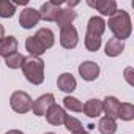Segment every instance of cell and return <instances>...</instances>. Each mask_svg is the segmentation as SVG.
Listing matches in <instances>:
<instances>
[{
    "mask_svg": "<svg viewBox=\"0 0 134 134\" xmlns=\"http://www.w3.org/2000/svg\"><path fill=\"white\" fill-rule=\"evenodd\" d=\"M106 25H109V30L114 33V38H117L120 41H125L126 38H129L131 30H132L131 18L125 10H117L109 18V22Z\"/></svg>",
    "mask_w": 134,
    "mask_h": 134,
    "instance_id": "6da1fadb",
    "label": "cell"
},
{
    "mask_svg": "<svg viewBox=\"0 0 134 134\" xmlns=\"http://www.w3.org/2000/svg\"><path fill=\"white\" fill-rule=\"evenodd\" d=\"M22 71L25 79L33 84V85H40L44 81V62L40 57H27L22 63Z\"/></svg>",
    "mask_w": 134,
    "mask_h": 134,
    "instance_id": "7a4b0ae2",
    "label": "cell"
},
{
    "mask_svg": "<svg viewBox=\"0 0 134 134\" xmlns=\"http://www.w3.org/2000/svg\"><path fill=\"white\" fill-rule=\"evenodd\" d=\"M32 98L29 93L25 92H14L10 98V104H11V109L18 114H27L30 109H32Z\"/></svg>",
    "mask_w": 134,
    "mask_h": 134,
    "instance_id": "3957f363",
    "label": "cell"
},
{
    "mask_svg": "<svg viewBox=\"0 0 134 134\" xmlns=\"http://www.w3.org/2000/svg\"><path fill=\"white\" fill-rule=\"evenodd\" d=\"M63 2L62 0H51V2H46L41 5L40 8V19L43 21H47V22H54L57 21L58 18V13H60V5Z\"/></svg>",
    "mask_w": 134,
    "mask_h": 134,
    "instance_id": "277c9868",
    "label": "cell"
},
{
    "mask_svg": "<svg viewBox=\"0 0 134 134\" xmlns=\"http://www.w3.org/2000/svg\"><path fill=\"white\" fill-rule=\"evenodd\" d=\"M77 41H79V35H77V30L74 29V25L60 29V44L65 49H74L77 46Z\"/></svg>",
    "mask_w": 134,
    "mask_h": 134,
    "instance_id": "5b68a950",
    "label": "cell"
},
{
    "mask_svg": "<svg viewBox=\"0 0 134 134\" xmlns=\"http://www.w3.org/2000/svg\"><path fill=\"white\" fill-rule=\"evenodd\" d=\"M52 104H55L54 95H52V93H46V95H41L36 101L32 103V110H33L35 115L43 117V115H46V112L49 110V107H51Z\"/></svg>",
    "mask_w": 134,
    "mask_h": 134,
    "instance_id": "8992f818",
    "label": "cell"
},
{
    "mask_svg": "<svg viewBox=\"0 0 134 134\" xmlns=\"http://www.w3.org/2000/svg\"><path fill=\"white\" fill-rule=\"evenodd\" d=\"M87 5L98 10L103 16H112L117 11V2L115 0H87Z\"/></svg>",
    "mask_w": 134,
    "mask_h": 134,
    "instance_id": "52a82bcc",
    "label": "cell"
},
{
    "mask_svg": "<svg viewBox=\"0 0 134 134\" xmlns=\"http://www.w3.org/2000/svg\"><path fill=\"white\" fill-rule=\"evenodd\" d=\"M40 22V13L35 8H25L21 11L19 16V24L22 29H32Z\"/></svg>",
    "mask_w": 134,
    "mask_h": 134,
    "instance_id": "ba28073f",
    "label": "cell"
},
{
    "mask_svg": "<svg viewBox=\"0 0 134 134\" xmlns=\"http://www.w3.org/2000/svg\"><path fill=\"white\" fill-rule=\"evenodd\" d=\"M79 74L84 81L92 82L99 76V66L95 62H84L79 65Z\"/></svg>",
    "mask_w": 134,
    "mask_h": 134,
    "instance_id": "9c48e42d",
    "label": "cell"
},
{
    "mask_svg": "<svg viewBox=\"0 0 134 134\" xmlns=\"http://www.w3.org/2000/svg\"><path fill=\"white\" fill-rule=\"evenodd\" d=\"M106 30V22L103 18L99 16H93L88 19V24H87V33L88 36H95V38H101L103 33Z\"/></svg>",
    "mask_w": 134,
    "mask_h": 134,
    "instance_id": "30bf717a",
    "label": "cell"
},
{
    "mask_svg": "<svg viewBox=\"0 0 134 134\" xmlns=\"http://www.w3.org/2000/svg\"><path fill=\"white\" fill-rule=\"evenodd\" d=\"M65 117H66L65 109L60 107L58 104H52V106L49 107V110L46 112V120H47L51 125H54V126H60V125H63Z\"/></svg>",
    "mask_w": 134,
    "mask_h": 134,
    "instance_id": "8fae6325",
    "label": "cell"
},
{
    "mask_svg": "<svg viewBox=\"0 0 134 134\" xmlns=\"http://www.w3.org/2000/svg\"><path fill=\"white\" fill-rule=\"evenodd\" d=\"M76 79H74V76L71 74V73H63V74H60L58 76V79H57V87L62 90V92H65V93H71V92H74L76 90Z\"/></svg>",
    "mask_w": 134,
    "mask_h": 134,
    "instance_id": "7c38bea8",
    "label": "cell"
},
{
    "mask_svg": "<svg viewBox=\"0 0 134 134\" xmlns=\"http://www.w3.org/2000/svg\"><path fill=\"white\" fill-rule=\"evenodd\" d=\"M118 109H120V101L115 96H107L103 101V112L106 114V117L112 120L118 118Z\"/></svg>",
    "mask_w": 134,
    "mask_h": 134,
    "instance_id": "4fadbf2b",
    "label": "cell"
},
{
    "mask_svg": "<svg viewBox=\"0 0 134 134\" xmlns=\"http://www.w3.org/2000/svg\"><path fill=\"white\" fill-rule=\"evenodd\" d=\"M18 51V40L14 36H3L0 40V57L7 58Z\"/></svg>",
    "mask_w": 134,
    "mask_h": 134,
    "instance_id": "5bb4252c",
    "label": "cell"
},
{
    "mask_svg": "<svg viewBox=\"0 0 134 134\" xmlns=\"http://www.w3.org/2000/svg\"><path fill=\"white\" fill-rule=\"evenodd\" d=\"M82 112L87 117H90V118L99 117L101 112H103V101H99V99H88L82 106Z\"/></svg>",
    "mask_w": 134,
    "mask_h": 134,
    "instance_id": "9a60e30c",
    "label": "cell"
},
{
    "mask_svg": "<svg viewBox=\"0 0 134 134\" xmlns=\"http://www.w3.org/2000/svg\"><path fill=\"white\" fill-rule=\"evenodd\" d=\"M76 13L73 11V8H63V10H60V13H58V18H57V25L60 27V29H65V27H68V25H71V22L76 19Z\"/></svg>",
    "mask_w": 134,
    "mask_h": 134,
    "instance_id": "2e32d148",
    "label": "cell"
},
{
    "mask_svg": "<svg viewBox=\"0 0 134 134\" xmlns=\"http://www.w3.org/2000/svg\"><path fill=\"white\" fill-rule=\"evenodd\" d=\"M35 38L43 44V47L44 49H49V47H52L54 46V33H52V30L51 29H40L38 32H36V35H35Z\"/></svg>",
    "mask_w": 134,
    "mask_h": 134,
    "instance_id": "e0dca14e",
    "label": "cell"
},
{
    "mask_svg": "<svg viewBox=\"0 0 134 134\" xmlns=\"http://www.w3.org/2000/svg\"><path fill=\"white\" fill-rule=\"evenodd\" d=\"M25 49L30 52L32 57H40V55H43V54L46 52V49L43 47V44H41L35 36H29V38L25 40Z\"/></svg>",
    "mask_w": 134,
    "mask_h": 134,
    "instance_id": "ac0fdd59",
    "label": "cell"
},
{
    "mask_svg": "<svg viewBox=\"0 0 134 134\" xmlns=\"http://www.w3.org/2000/svg\"><path fill=\"white\" fill-rule=\"evenodd\" d=\"M125 49V41H120L117 38H110L106 44V55L107 57H117L123 52Z\"/></svg>",
    "mask_w": 134,
    "mask_h": 134,
    "instance_id": "d6986e66",
    "label": "cell"
},
{
    "mask_svg": "<svg viewBox=\"0 0 134 134\" xmlns=\"http://www.w3.org/2000/svg\"><path fill=\"white\" fill-rule=\"evenodd\" d=\"M65 128L68 129L71 134H85V129L82 126V123L76 118V117H71V115H66L65 117V121H63Z\"/></svg>",
    "mask_w": 134,
    "mask_h": 134,
    "instance_id": "ffe728a7",
    "label": "cell"
},
{
    "mask_svg": "<svg viewBox=\"0 0 134 134\" xmlns=\"http://www.w3.org/2000/svg\"><path fill=\"white\" fill-rule=\"evenodd\" d=\"M98 129H99L101 134H115L117 123H115V120H112L109 117H103L98 123Z\"/></svg>",
    "mask_w": 134,
    "mask_h": 134,
    "instance_id": "44dd1931",
    "label": "cell"
},
{
    "mask_svg": "<svg viewBox=\"0 0 134 134\" xmlns=\"http://www.w3.org/2000/svg\"><path fill=\"white\" fill-rule=\"evenodd\" d=\"M24 60H25V57H24L22 54L14 52V54L8 55V57L5 58V65L8 66V68H11V70H18V68H22Z\"/></svg>",
    "mask_w": 134,
    "mask_h": 134,
    "instance_id": "7402d4cb",
    "label": "cell"
},
{
    "mask_svg": "<svg viewBox=\"0 0 134 134\" xmlns=\"http://www.w3.org/2000/svg\"><path fill=\"white\" fill-rule=\"evenodd\" d=\"M118 118H121L125 121H131L134 118V106L131 103H120Z\"/></svg>",
    "mask_w": 134,
    "mask_h": 134,
    "instance_id": "603a6c76",
    "label": "cell"
},
{
    "mask_svg": "<svg viewBox=\"0 0 134 134\" xmlns=\"http://www.w3.org/2000/svg\"><path fill=\"white\" fill-rule=\"evenodd\" d=\"M16 13V7L10 0H0V18H11Z\"/></svg>",
    "mask_w": 134,
    "mask_h": 134,
    "instance_id": "cb8c5ba5",
    "label": "cell"
},
{
    "mask_svg": "<svg viewBox=\"0 0 134 134\" xmlns=\"http://www.w3.org/2000/svg\"><path fill=\"white\" fill-rule=\"evenodd\" d=\"M63 106L65 109H68L71 112H82V103L77 99V98H73V96H66L63 99Z\"/></svg>",
    "mask_w": 134,
    "mask_h": 134,
    "instance_id": "d4e9b609",
    "label": "cell"
},
{
    "mask_svg": "<svg viewBox=\"0 0 134 134\" xmlns=\"http://www.w3.org/2000/svg\"><path fill=\"white\" fill-rule=\"evenodd\" d=\"M131 73H132V70H131V68H128V70L125 71V74H126V81H128L129 84H132V81H131V76H129Z\"/></svg>",
    "mask_w": 134,
    "mask_h": 134,
    "instance_id": "484cf974",
    "label": "cell"
},
{
    "mask_svg": "<svg viewBox=\"0 0 134 134\" xmlns=\"http://www.w3.org/2000/svg\"><path fill=\"white\" fill-rule=\"evenodd\" d=\"M7 134H24V132L22 131H18V129H10Z\"/></svg>",
    "mask_w": 134,
    "mask_h": 134,
    "instance_id": "4316f807",
    "label": "cell"
},
{
    "mask_svg": "<svg viewBox=\"0 0 134 134\" xmlns=\"http://www.w3.org/2000/svg\"><path fill=\"white\" fill-rule=\"evenodd\" d=\"M3 35H5V27H3L2 24H0V40L3 38Z\"/></svg>",
    "mask_w": 134,
    "mask_h": 134,
    "instance_id": "83f0119b",
    "label": "cell"
},
{
    "mask_svg": "<svg viewBox=\"0 0 134 134\" xmlns=\"http://www.w3.org/2000/svg\"><path fill=\"white\" fill-rule=\"evenodd\" d=\"M46 134H55V132H46Z\"/></svg>",
    "mask_w": 134,
    "mask_h": 134,
    "instance_id": "f1b7e54d",
    "label": "cell"
}]
</instances>
